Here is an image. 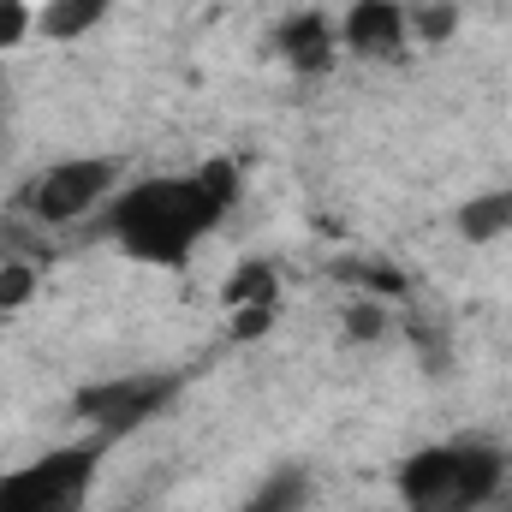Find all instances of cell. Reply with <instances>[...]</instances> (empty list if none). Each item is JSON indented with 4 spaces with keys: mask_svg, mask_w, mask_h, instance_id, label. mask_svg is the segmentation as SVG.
Returning <instances> with one entry per match:
<instances>
[{
    "mask_svg": "<svg viewBox=\"0 0 512 512\" xmlns=\"http://www.w3.org/2000/svg\"><path fill=\"white\" fill-rule=\"evenodd\" d=\"M233 197H239V167L233 161H209V167H197L185 179H143V185H131V191L114 197L108 233L137 262L179 268L203 233L221 227Z\"/></svg>",
    "mask_w": 512,
    "mask_h": 512,
    "instance_id": "6da1fadb",
    "label": "cell"
},
{
    "mask_svg": "<svg viewBox=\"0 0 512 512\" xmlns=\"http://www.w3.org/2000/svg\"><path fill=\"white\" fill-rule=\"evenodd\" d=\"M507 483V453L495 441H441L417 447L399 465L405 512H483Z\"/></svg>",
    "mask_w": 512,
    "mask_h": 512,
    "instance_id": "7a4b0ae2",
    "label": "cell"
},
{
    "mask_svg": "<svg viewBox=\"0 0 512 512\" xmlns=\"http://www.w3.org/2000/svg\"><path fill=\"white\" fill-rule=\"evenodd\" d=\"M108 435H90L78 447H54L48 459L0 477V512H84V495L102 471Z\"/></svg>",
    "mask_w": 512,
    "mask_h": 512,
    "instance_id": "3957f363",
    "label": "cell"
},
{
    "mask_svg": "<svg viewBox=\"0 0 512 512\" xmlns=\"http://www.w3.org/2000/svg\"><path fill=\"white\" fill-rule=\"evenodd\" d=\"M114 185H120V161L90 155V161H60V167H48V173L30 185L24 203H30V215H36L42 227H66V221L90 215Z\"/></svg>",
    "mask_w": 512,
    "mask_h": 512,
    "instance_id": "277c9868",
    "label": "cell"
},
{
    "mask_svg": "<svg viewBox=\"0 0 512 512\" xmlns=\"http://www.w3.org/2000/svg\"><path fill=\"white\" fill-rule=\"evenodd\" d=\"M179 393V376H120V382H96L72 399V411L84 423H96V435H131L137 423H149L155 411H167Z\"/></svg>",
    "mask_w": 512,
    "mask_h": 512,
    "instance_id": "5b68a950",
    "label": "cell"
},
{
    "mask_svg": "<svg viewBox=\"0 0 512 512\" xmlns=\"http://www.w3.org/2000/svg\"><path fill=\"white\" fill-rule=\"evenodd\" d=\"M221 304L233 310V340H256L268 322H274V304H280V274L268 262H239L233 280L221 286Z\"/></svg>",
    "mask_w": 512,
    "mask_h": 512,
    "instance_id": "8992f818",
    "label": "cell"
},
{
    "mask_svg": "<svg viewBox=\"0 0 512 512\" xmlns=\"http://www.w3.org/2000/svg\"><path fill=\"white\" fill-rule=\"evenodd\" d=\"M405 36H411V12H405L399 0H352V12H346V24H340V42H346L352 54H370V60L399 54Z\"/></svg>",
    "mask_w": 512,
    "mask_h": 512,
    "instance_id": "52a82bcc",
    "label": "cell"
},
{
    "mask_svg": "<svg viewBox=\"0 0 512 512\" xmlns=\"http://www.w3.org/2000/svg\"><path fill=\"white\" fill-rule=\"evenodd\" d=\"M274 48H280V60H286L292 72H328V66H334V24H328L322 12H292V18L280 24Z\"/></svg>",
    "mask_w": 512,
    "mask_h": 512,
    "instance_id": "ba28073f",
    "label": "cell"
},
{
    "mask_svg": "<svg viewBox=\"0 0 512 512\" xmlns=\"http://www.w3.org/2000/svg\"><path fill=\"white\" fill-rule=\"evenodd\" d=\"M512 227V191H489V197H471L465 209H459V233L471 239V245H489L495 233H507Z\"/></svg>",
    "mask_w": 512,
    "mask_h": 512,
    "instance_id": "9c48e42d",
    "label": "cell"
},
{
    "mask_svg": "<svg viewBox=\"0 0 512 512\" xmlns=\"http://www.w3.org/2000/svg\"><path fill=\"white\" fill-rule=\"evenodd\" d=\"M108 12V0H48L42 6V18H36V30L42 36H54V42H72V36H84V30H96V18Z\"/></svg>",
    "mask_w": 512,
    "mask_h": 512,
    "instance_id": "30bf717a",
    "label": "cell"
},
{
    "mask_svg": "<svg viewBox=\"0 0 512 512\" xmlns=\"http://www.w3.org/2000/svg\"><path fill=\"white\" fill-rule=\"evenodd\" d=\"M304 495H310V477L304 471H274L251 501H245V512H298Z\"/></svg>",
    "mask_w": 512,
    "mask_h": 512,
    "instance_id": "8fae6325",
    "label": "cell"
},
{
    "mask_svg": "<svg viewBox=\"0 0 512 512\" xmlns=\"http://www.w3.org/2000/svg\"><path fill=\"white\" fill-rule=\"evenodd\" d=\"M30 292H36V268L12 256V262L0 268V316H12V310H18V304L30 298Z\"/></svg>",
    "mask_w": 512,
    "mask_h": 512,
    "instance_id": "7c38bea8",
    "label": "cell"
},
{
    "mask_svg": "<svg viewBox=\"0 0 512 512\" xmlns=\"http://www.w3.org/2000/svg\"><path fill=\"white\" fill-rule=\"evenodd\" d=\"M382 328H387L382 298H352V310H346V334H352V340H376Z\"/></svg>",
    "mask_w": 512,
    "mask_h": 512,
    "instance_id": "4fadbf2b",
    "label": "cell"
},
{
    "mask_svg": "<svg viewBox=\"0 0 512 512\" xmlns=\"http://www.w3.org/2000/svg\"><path fill=\"white\" fill-rule=\"evenodd\" d=\"M30 30H36V12L24 0H0V48H18Z\"/></svg>",
    "mask_w": 512,
    "mask_h": 512,
    "instance_id": "5bb4252c",
    "label": "cell"
},
{
    "mask_svg": "<svg viewBox=\"0 0 512 512\" xmlns=\"http://www.w3.org/2000/svg\"><path fill=\"white\" fill-rule=\"evenodd\" d=\"M453 18H459L453 6H417V12H411V30H423V36H447Z\"/></svg>",
    "mask_w": 512,
    "mask_h": 512,
    "instance_id": "9a60e30c",
    "label": "cell"
}]
</instances>
